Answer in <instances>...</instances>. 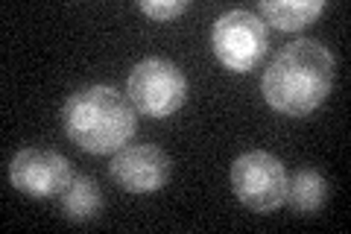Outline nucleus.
Masks as SVG:
<instances>
[{"label":"nucleus","instance_id":"1a4fd4ad","mask_svg":"<svg viewBox=\"0 0 351 234\" xmlns=\"http://www.w3.org/2000/svg\"><path fill=\"white\" fill-rule=\"evenodd\" d=\"M328 199V182L319 170H311V167H302V170L293 173V179L287 182V199L290 208L302 217L319 214L322 205Z\"/></svg>","mask_w":351,"mask_h":234},{"label":"nucleus","instance_id":"6e6552de","mask_svg":"<svg viewBox=\"0 0 351 234\" xmlns=\"http://www.w3.org/2000/svg\"><path fill=\"white\" fill-rule=\"evenodd\" d=\"M62 214L73 222L94 220L103 211V191L91 176H71L68 187L59 194Z\"/></svg>","mask_w":351,"mask_h":234},{"label":"nucleus","instance_id":"9b49d317","mask_svg":"<svg viewBox=\"0 0 351 234\" xmlns=\"http://www.w3.org/2000/svg\"><path fill=\"white\" fill-rule=\"evenodd\" d=\"M141 12L149 15V18H158V21H170V18H179L182 12H188V0H141Z\"/></svg>","mask_w":351,"mask_h":234},{"label":"nucleus","instance_id":"39448f33","mask_svg":"<svg viewBox=\"0 0 351 234\" xmlns=\"http://www.w3.org/2000/svg\"><path fill=\"white\" fill-rule=\"evenodd\" d=\"M214 53L228 71H252L267 53V24L249 9H232L214 24Z\"/></svg>","mask_w":351,"mask_h":234},{"label":"nucleus","instance_id":"0eeeda50","mask_svg":"<svg viewBox=\"0 0 351 234\" xmlns=\"http://www.w3.org/2000/svg\"><path fill=\"white\" fill-rule=\"evenodd\" d=\"M112 179L129 194L161 191L170 179V155L156 143H129L108 164Z\"/></svg>","mask_w":351,"mask_h":234},{"label":"nucleus","instance_id":"9d476101","mask_svg":"<svg viewBox=\"0 0 351 234\" xmlns=\"http://www.w3.org/2000/svg\"><path fill=\"white\" fill-rule=\"evenodd\" d=\"M325 0H261V21H269L278 30H302L325 12Z\"/></svg>","mask_w":351,"mask_h":234},{"label":"nucleus","instance_id":"7ed1b4c3","mask_svg":"<svg viewBox=\"0 0 351 234\" xmlns=\"http://www.w3.org/2000/svg\"><path fill=\"white\" fill-rule=\"evenodd\" d=\"M287 167L281 164L278 155L267 150H252L237 155L232 164V187L237 199L249 211L258 214H269L284 205L287 199Z\"/></svg>","mask_w":351,"mask_h":234},{"label":"nucleus","instance_id":"423d86ee","mask_svg":"<svg viewBox=\"0 0 351 234\" xmlns=\"http://www.w3.org/2000/svg\"><path fill=\"white\" fill-rule=\"evenodd\" d=\"M71 161L62 152L47 147H27L21 150L9 164V182L21 194L50 199L59 196L71 182Z\"/></svg>","mask_w":351,"mask_h":234},{"label":"nucleus","instance_id":"f257e3e1","mask_svg":"<svg viewBox=\"0 0 351 234\" xmlns=\"http://www.w3.org/2000/svg\"><path fill=\"white\" fill-rule=\"evenodd\" d=\"M334 85V56L316 38H299L281 47L263 73V100L290 117H304Z\"/></svg>","mask_w":351,"mask_h":234},{"label":"nucleus","instance_id":"20e7f679","mask_svg":"<svg viewBox=\"0 0 351 234\" xmlns=\"http://www.w3.org/2000/svg\"><path fill=\"white\" fill-rule=\"evenodd\" d=\"M126 94L132 106L149 117H167L188 100V80L167 59H144L132 68L126 80Z\"/></svg>","mask_w":351,"mask_h":234},{"label":"nucleus","instance_id":"f03ea898","mask_svg":"<svg viewBox=\"0 0 351 234\" xmlns=\"http://www.w3.org/2000/svg\"><path fill=\"white\" fill-rule=\"evenodd\" d=\"M68 138L85 152L103 155L123 150L138 129L135 106L112 85H91L68 97L62 108Z\"/></svg>","mask_w":351,"mask_h":234}]
</instances>
